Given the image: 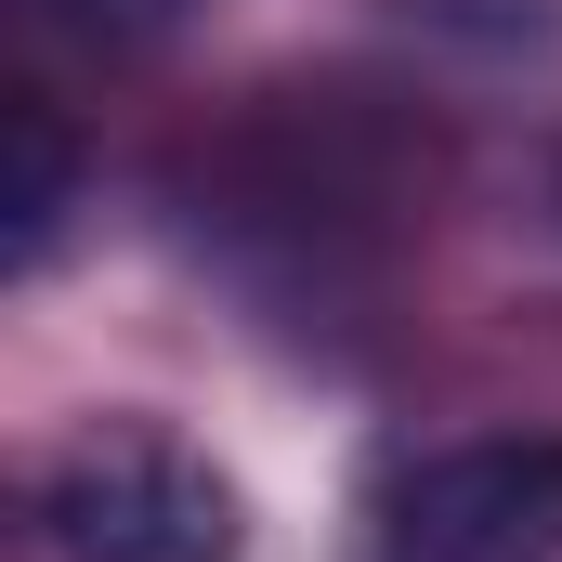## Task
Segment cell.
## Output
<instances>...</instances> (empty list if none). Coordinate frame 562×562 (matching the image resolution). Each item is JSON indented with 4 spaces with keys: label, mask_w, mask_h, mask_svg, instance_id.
Returning <instances> with one entry per match:
<instances>
[{
    "label": "cell",
    "mask_w": 562,
    "mask_h": 562,
    "mask_svg": "<svg viewBox=\"0 0 562 562\" xmlns=\"http://www.w3.org/2000/svg\"><path fill=\"white\" fill-rule=\"evenodd\" d=\"M0 144H13V183H0V262L13 276H40L53 262V223H66V196H79V157H66V119L40 105V92H13L0 105Z\"/></svg>",
    "instance_id": "cell-3"
},
{
    "label": "cell",
    "mask_w": 562,
    "mask_h": 562,
    "mask_svg": "<svg viewBox=\"0 0 562 562\" xmlns=\"http://www.w3.org/2000/svg\"><path fill=\"white\" fill-rule=\"evenodd\" d=\"M393 562H562V431L445 445L380 497Z\"/></svg>",
    "instance_id": "cell-2"
},
{
    "label": "cell",
    "mask_w": 562,
    "mask_h": 562,
    "mask_svg": "<svg viewBox=\"0 0 562 562\" xmlns=\"http://www.w3.org/2000/svg\"><path fill=\"white\" fill-rule=\"evenodd\" d=\"M40 550L53 562H249V510L170 419H92L40 471Z\"/></svg>",
    "instance_id": "cell-1"
}]
</instances>
